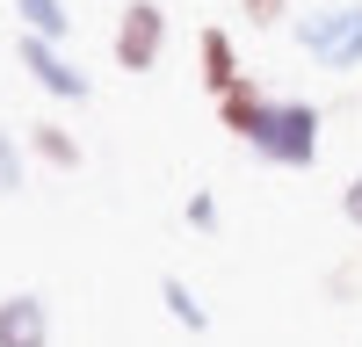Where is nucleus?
Wrapping results in <instances>:
<instances>
[{"mask_svg": "<svg viewBox=\"0 0 362 347\" xmlns=\"http://www.w3.org/2000/svg\"><path fill=\"white\" fill-rule=\"evenodd\" d=\"M22 145H29V152H37L44 166H58V174H80V138H73L66 123H51V116H44V123H29V130H22Z\"/></svg>", "mask_w": 362, "mask_h": 347, "instance_id": "obj_8", "label": "nucleus"}, {"mask_svg": "<svg viewBox=\"0 0 362 347\" xmlns=\"http://www.w3.org/2000/svg\"><path fill=\"white\" fill-rule=\"evenodd\" d=\"M15 15H22V37H44V44H66L73 37L66 0H15Z\"/></svg>", "mask_w": 362, "mask_h": 347, "instance_id": "obj_9", "label": "nucleus"}, {"mask_svg": "<svg viewBox=\"0 0 362 347\" xmlns=\"http://www.w3.org/2000/svg\"><path fill=\"white\" fill-rule=\"evenodd\" d=\"M196 80L210 87V95H232V87L247 80V73H239V51H232V37H225V29H203V37H196Z\"/></svg>", "mask_w": 362, "mask_h": 347, "instance_id": "obj_6", "label": "nucleus"}, {"mask_svg": "<svg viewBox=\"0 0 362 347\" xmlns=\"http://www.w3.org/2000/svg\"><path fill=\"white\" fill-rule=\"evenodd\" d=\"M0 195H22V138L0 130Z\"/></svg>", "mask_w": 362, "mask_h": 347, "instance_id": "obj_11", "label": "nucleus"}, {"mask_svg": "<svg viewBox=\"0 0 362 347\" xmlns=\"http://www.w3.org/2000/svg\"><path fill=\"white\" fill-rule=\"evenodd\" d=\"M254 152L268 166H312L319 159V109L312 102H276L254 130Z\"/></svg>", "mask_w": 362, "mask_h": 347, "instance_id": "obj_2", "label": "nucleus"}, {"mask_svg": "<svg viewBox=\"0 0 362 347\" xmlns=\"http://www.w3.org/2000/svg\"><path fill=\"white\" fill-rule=\"evenodd\" d=\"M15 51H22V73L44 87V95H58V102H87L95 87H87V73L73 66L58 44H44V37H15Z\"/></svg>", "mask_w": 362, "mask_h": 347, "instance_id": "obj_4", "label": "nucleus"}, {"mask_svg": "<svg viewBox=\"0 0 362 347\" xmlns=\"http://www.w3.org/2000/svg\"><path fill=\"white\" fill-rule=\"evenodd\" d=\"M297 51L312 58L326 73H348L362 66V0H334V8H319L297 22Z\"/></svg>", "mask_w": 362, "mask_h": 347, "instance_id": "obj_1", "label": "nucleus"}, {"mask_svg": "<svg viewBox=\"0 0 362 347\" xmlns=\"http://www.w3.org/2000/svg\"><path fill=\"white\" fill-rule=\"evenodd\" d=\"M181 217H189L196 231H210V224H218V195H203V188H196V195H189V210H181Z\"/></svg>", "mask_w": 362, "mask_h": 347, "instance_id": "obj_13", "label": "nucleus"}, {"mask_svg": "<svg viewBox=\"0 0 362 347\" xmlns=\"http://www.w3.org/2000/svg\"><path fill=\"white\" fill-rule=\"evenodd\" d=\"M268 109H276V102H268V95H261V80L247 73L232 95H218V123H225L232 138H247V145H254V130H261V116H268Z\"/></svg>", "mask_w": 362, "mask_h": 347, "instance_id": "obj_7", "label": "nucleus"}, {"mask_svg": "<svg viewBox=\"0 0 362 347\" xmlns=\"http://www.w3.org/2000/svg\"><path fill=\"white\" fill-rule=\"evenodd\" d=\"M341 217H348V224H355V231H362V174H355V181H348V188H341Z\"/></svg>", "mask_w": 362, "mask_h": 347, "instance_id": "obj_14", "label": "nucleus"}, {"mask_svg": "<svg viewBox=\"0 0 362 347\" xmlns=\"http://www.w3.org/2000/svg\"><path fill=\"white\" fill-rule=\"evenodd\" d=\"M239 15L254 29H276V22H290V0H239Z\"/></svg>", "mask_w": 362, "mask_h": 347, "instance_id": "obj_12", "label": "nucleus"}, {"mask_svg": "<svg viewBox=\"0 0 362 347\" xmlns=\"http://www.w3.org/2000/svg\"><path fill=\"white\" fill-rule=\"evenodd\" d=\"M160 297H167V318H174L181 333H210V311L196 304V289L181 282V275H160Z\"/></svg>", "mask_w": 362, "mask_h": 347, "instance_id": "obj_10", "label": "nucleus"}, {"mask_svg": "<svg viewBox=\"0 0 362 347\" xmlns=\"http://www.w3.org/2000/svg\"><path fill=\"white\" fill-rule=\"evenodd\" d=\"M0 347H51V311H44L37 289L0 297Z\"/></svg>", "mask_w": 362, "mask_h": 347, "instance_id": "obj_5", "label": "nucleus"}, {"mask_svg": "<svg viewBox=\"0 0 362 347\" xmlns=\"http://www.w3.org/2000/svg\"><path fill=\"white\" fill-rule=\"evenodd\" d=\"M167 51V8L160 0H131L124 15H116V37H109V58L124 73H153Z\"/></svg>", "mask_w": 362, "mask_h": 347, "instance_id": "obj_3", "label": "nucleus"}]
</instances>
